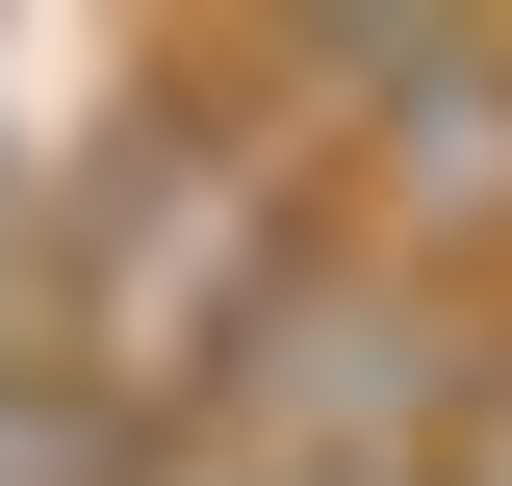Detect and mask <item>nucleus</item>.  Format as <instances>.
Wrapping results in <instances>:
<instances>
[{"mask_svg":"<svg viewBox=\"0 0 512 486\" xmlns=\"http://www.w3.org/2000/svg\"><path fill=\"white\" fill-rule=\"evenodd\" d=\"M461 486H512V384H487V435H461Z\"/></svg>","mask_w":512,"mask_h":486,"instance_id":"3","label":"nucleus"},{"mask_svg":"<svg viewBox=\"0 0 512 486\" xmlns=\"http://www.w3.org/2000/svg\"><path fill=\"white\" fill-rule=\"evenodd\" d=\"M487 384H512V307L487 282H410V256H282V282L231 307V359L180 384L205 435H231L256 486H384V461H461L487 435Z\"/></svg>","mask_w":512,"mask_h":486,"instance_id":"1","label":"nucleus"},{"mask_svg":"<svg viewBox=\"0 0 512 486\" xmlns=\"http://www.w3.org/2000/svg\"><path fill=\"white\" fill-rule=\"evenodd\" d=\"M384 486H461V461H384Z\"/></svg>","mask_w":512,"mask_h":486,"instance_id":"4","label":"nucleus"},{"mask_svg":"<svg viewBox=\"0 0 512 486\" xmlns=\"http://www.w3.org/2000/svg\"><path fill=\"white\" fill-rule=\"evenodd\" d=\"M231 128L282 154V205L333 256L487 282V231H512V26H308L231 77Z\"/></svg>","mask_w":512,"mask_h":486,"instance_id":"2","label":"nucleus"}]
</instances>
